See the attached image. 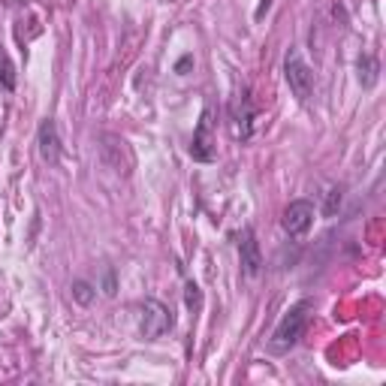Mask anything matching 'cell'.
<instances>
[{
    "label": "cell",
    "instance_id": "cell-1",
    "mask_svg": "<svg viewBox=\"0 0 386 386\" xmlns=\"http://www.w3.org/2000/svg\"><path fill=\"white\" fill-rule=\"evenodd\" d=\"M311 299H302L296 305L287 308V314L278 320L275 332L269 338V353H290L293 347L299 344V338L305 335V326H308V317H311Z\"/></svg>",
    "mask_w": 386,
    "mask_h": 386
},
{
    "label": "cell",
    "instance_id": "cell-2",
    "mask_svg": "<svg viewBox=\"0 0 386 386\" xmlns=\"http://www.w3.org/2000/svg\"><path fill=\"white\" fill-rule=\"evenodd\" d=\"M284 79H287V85H290L293 97H296L299 103L311 100V94H314V73H311V67L299 58L296 49H290V51H287V58H284Z\"/></svg>",
    "mask_w": 386,
    "mask_h": 386
},
{
    "label": "cell",
    "instance_id": "cell-3",
    "mask_svg": "<svg viewBox=\"0 0 386 386\" xmlns=\"http://www.w3.org/2000/svg\"><path fill=\"white\" fill-rule=\"evenodd\" d=\"M172 326H176V317H172V311L163 305L160 299H145L142 302V323H139L142 338L157 341L160 335L172 332Z\"/></svg>",
    "mask_w": 386,
    "mask_h": 386
},
{
    "label": "cell",
    "instance_id": "cell-4",
    "mask_svg": "<svg viewBox=\"0 0 386 386\" xmlns=\"http://www.w3.org/2000/svg\"><path fill=\"white\" fill-rule=\"evenodd\" d=\"M211 115H215V109L206 106L202 115H200V124H196V130H193L191 157L196 163H211L215 160V121H211Z\"/></svg>",
    "mask_w": 386,
    "mask_h": 386
},
{
    "label": "cell",
    "instance_id": "cell-5",
    "mask_svg": "<svg viewBox=\"0 0 386 386\" xmlns=\"http://www.w3.org/2000/svg\"><path fill=\"white\" fill-rule=\"evenodd\" d=\"M281 226L287 236L302 239L314 226V202L311 200H293L281 215Z\"/></svg>",
    "mask_w": 386,
    "mask_h": 386
},
{
    "label": "cell",
    "instance_id": "cell-6",
    "mask_svg": "<svg viewBox=\"0 0 386 386\" xmlns=\"http://www.w3.org/2000/svg\"><path fill=\"white\" fill-rule=\"evenodd\" d=\"M239 256H241V272L248 278H256L263 272V254H260V241L251 226L241 230V241H239Z\"/></svg>",
    "mask_w": 386,
    "mask_h": 386
},
{
    "label": "cell",
    "instance_id": "cell-7",
    "mask_svg": "<svg viewBox=\"0 0 386 386\" xmlns=\"http://www.w3.org/2000/svg\"><path fill=\"white\" fill-rule=\"evenodd\" d=\"M36 145H40V157L49 166L60 163V136H58V124L51 118H45L36 130Z\"/></svg>",
    "mask_w": 386,
    "mask_h": 386
},
{
    "label": "cell",
    "instance_id": "cell-8",
    "mask_svg": "<svg viewBox=\"0 0 386 386\" xmlns=\"http://www.w3.org/2000/svg\"><path fill=\"white\" fill-rule=\"evenodd\" d=\"M254 106H251V97L241 94L239 103H236V112H232V121H236V133L241 139H251V124H254Z\"/></svg>",
    "mask_w": 386,
    "mask_h": 386
},
{
    "label": "cell",
    "instance_id": "cell-9",
    "mask_svg": "<svg viewBox=\"0 0 386 386\" xmlns=\"http://www.w3.org/2000/svg\"><path fill=\"white\" fill-rule=\"evenodd\" d=\"M377 75H381V64H377V58L374 55H362L359 58V82H362V88H374Z\"/></svg>",
    "mask_w": 386,
    "mask_h": 386
},
{
    "label": "cell",
    "instance_id": "cell-10",
    "mask_svg": "<svg viewBox=\"0 0 386 386\" xmlns=\"http://www.w3.org/2000/svg\"><path fill=\"white\" fill-rule=\"evenodd\" d=\"M0 85H3L6 91H15V64L3 49H0Z\"/></svg>",
    "mask_w": 386,
    "mask_h": 386
},
{
    "label": "cell",
    "instance_id": "cell-11",
    "mask_svg": "<svg viewBox=\"0 0 386 386\" xmlns=\"http://www.w3.org/2000/svg\"><path fill=\"white\" fill-rule=\"evenodd\" d=\"M73 299L79 302V305H91L97 296V290H94V284H88V281H73Z\"/></svg>",
    "mask_w": 386,
    "mask_h": 386
},
{
    "label": "cell",
    "instance_id": "cell-12",
    "mask_svg": "<svg viewBox=\"0 0 386 386\" xmlns=\"http://www.w3.org/2000/svg\"><path fill=\"white\" fill-rule=\"evenodd\" d=\"M184 302H187V308H191V311H200V308H202V290L193 281H187V287H184Z\"/></svg>",
    "mask_w": 386,
    "mask_h": 386
},
{
    "label": "cell",
    "instance_id": "cell-13",
    "mask_svg": "<svg viewBox=\"0 0 386 386\" xmlns=\"http://www.w3.org/2000/svg\"><path fill=\"white\" fill-rule=\"evenodd\" d=\"M338 208H341V187H332V191L326 193V208H323V215L332 217Z\"/></svg>",
    "mask_w": 386,
    "mask_h": 386
},
{
    "label": "cell",
    "instance_id": "cell-14",
    "mask_svg": "<svg viewBox=\"0 0 386 386\" xmlns=\"http://www.w3.org/2000/svg\"><path fill=\"white\" fill-rule=\"evenodd\" d=\"M103 293H106V296H115V272H112V269H106V275H103Z\"/></svg>",
    "mask_w": 386,
    "mask_h": 386
},
{
    "label": "cell",
    "instance_id": "cell-15",
    "mask_svg": "<svg viewBox=\"0 0 386 386\" xmlns=\"http://www.w3.org/2000/svg\"><path fill=\"white\" fill-rule=\"evenodd\" d=\"M193 64V58L191 55H187V58H181L178 60V67H176V73H181V75H184V70H187V67H191Z\"/></svg>",
    "mask_w": 386,
    "mask_h": 386
}]
</instances>
